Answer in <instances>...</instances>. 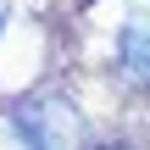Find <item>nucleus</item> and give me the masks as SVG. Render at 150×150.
<instances>
[{"mask_svg": "<svg viewBox=\"0 0 150 150\" xmlns=\"http://www.w3.org/2000/svg\"><path fill=\"white\" fill-rule=\"evenodd\" d=\"M11 134L22 150H78L83 145V117L61 95H33L11 111Z\"/></svg>", "mask_w": 150, "mask_h": 150, "instance_id": "obj_1", "label": "nucleus"}, {"mask_svg": "<svg viewBox=\"0 0 150 150\" xmlns=\"http://www.w3.org/2000/svg\"><path fill=\"white\" fill-rule=\"evenodd\" d=\"M117 67L128 83H145L150 89V22H128L117 33Z\"/></svg>", "mask_w": 150, "mask_h": 150, "instance_id": "obj_2", "label": "nucleus"}, {"mask_svg": "<svg viewBox=\"0 0 150 150\" xmlns=\"http://www.w3.org/2000/svg\"><path fill=\"white\" fill-rule=\"evenodd\" d=\"M6 17H11V11H6V0H0V33H6Z\"/></svg>", "mask_w": 150, "mask_h": 150, "instance_id": "obj_3", "label": "nucleus"}, {"mask_svg": "<svg viewBox=\"0 0 150 150\" xmlns=\"http://www.w3.org/2000/svg\"><path fill=\"white\" fill-rule=\"evenodd\" d=\"M106 150H122V145H106Z\"/></svg>", "mask_w": 150, "mask_h": 150, "instance_id": "obj_4", "label": "nucleus"}]
</instances>
